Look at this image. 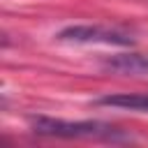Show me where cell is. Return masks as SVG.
<instances>
[{
  "mask_svg": "<svg viewBox=\"0 0 148 148\" xmlns=\"http://www.w3.org/2000/svg\"><path fill=\"white\" fill-rule=\"evenodd\" d=\"M60 42L74 44H106V46H134V37L127 30L111 25H69L58 32Z\"/></svg>",
  "mask_w": 148,
  "mask_h": 148,
  "instance_id": "7a4b0ae2",
  "label": "cell"
},
{
  "mask_svg": "<svg viewBox=\"0 0 148 148\" xmlns=\"http://www.w3.org/2000/svg\"><path fill=\"white\" fill-rule=\"evenodd\" d=\"M97 104H102V106H120V109H132V111L148 113V95H130V92L106 95V97H99Z\"/></svg>",
  "mask_w": 148,
  "mask_h": 148,
  "instance_id": "277c9868",
  "label": "cell"
},
{
  "mask_svg": "<svg viewBox=\"0 0 148 148\" xmlns=\"http://www.w3.org/2000/svg\"><path fill=\"white\" fill-rule=\"evenodd\" d=\"M104 65L120 74H148V53H123L109 58Z\"/></svg>",
  "mask_w": 148,
  "mask_h": 148,
  "instance_id": "3957f363",
  "label": "cell"
},
{
  "mask_svg": "<svg viewBox=\"0 0 148 148\" xmlns=\"http://www.w3.org/2000/svg\"><path fill=\"white\" fill-rule=\"evenodd\" d=\"M28 125L35 134L58 139H102V141H130L118 127L99 120H62L51 116H30Z\"/></svg>",
  "mask_w": 148,
  "mask_h": 148,
  "instance_id": "6da1fadb",
  "label": "cell"
}]
</instances>
